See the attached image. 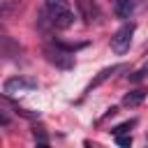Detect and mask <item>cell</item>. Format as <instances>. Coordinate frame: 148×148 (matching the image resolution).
<instances>
[{"label":"cell","instance_id":"cell-1","mask_svg":"<svg viewBox=\"0 0 148 148\" xmlns=\"http://www.w3.org/2000/svg\"><path fill=\"white\" fill-rule=\"evenodd\" d=\"M44 12L49 14V21L58 30H65L74 23V12L69 7V0H44Z\"/></svg>","mask_w":148,"mask_h":148},{"label":"cell","instance_id":"cell-2","mask_svg":"<svg viewBox=\"0 0 148 148\" xmlns=\"http://www.w3.org/2000/svg\"><path fill=\"white\" fill-rule=\"evenodd\" d=\"M44 58L51 65H56L58 69H74V53L67 46H62V42H58V39L44 46Z\"/></svg>","mask_w":148,"mask_h":148},{"label":"cell","instance_id":"cell-3","mask_svg":"<svg viewBox=\"0 0 148 148\" xmlns=\"http://www.w3.org/2000/svg\"><path fill=\"white\" fill-rule=\"evenodd\" d=\"M134 30H136V23H134V21L123 23V25L113 32V37H111V51L118 53V56L127 53V51H130V44H132V35H134Z\"/></svg>","mask_w":148,"mask_h":148},{"label":"cell","instance_id":"cell-4","mask_svg":"<svg viewBox=\"0 0 148 148\" xmlns=\"http://www.w3.org/2000/svg\"><path fill=\"white\" fill-rule=\"evenodd\" d=\"M37 88V79L32 76H9L5 79L2 83V92L5 97H12V95H18V92H30Z\"/></svg>","mask_w":148,"mask_h":148},{"label":"cell","instance_id":"cell-5","mask_svg":"<svg viewBox=\"0 0 148 148\" xmlns=\"http://www.w3.org/2000/svg\"><path fill=\"white\" fill-rule=\"evenodd\" d=\"M125 69H127V65H123V62H120V65H111V67H104V69H102V72H99V74H97V76H95V79L88 83V88H86V95H88V92H92V90H95L97 86H102L104 81H109L113 74H118V72H125Z\"/></svg>","mask_w":148,"mask_h":148},{"label":"cell","instance_id":"cell-6","mask_svg":"<svg viewBox=\"0 0 148 148\" xmlns=\"http://www.w3.org/2000/svg\"><path fill=\"white\" fill-rule=\"evenodd\" d=\"M76 7H79V12H81V16H83V21H86V23H90V21L99 18L97 0H76Z\"/></svg>","mask_w":148,"mask_h":148},{"label":"cell","instance_id":"cell-7","mask_svg":"<svg viewBox=\"0 0 148 148\" xmlns=\"http://www.w3.org/2000/svg\"><path fill=\"white\" fill-rule=\"evenodd\" d=\"M134 12V2L132 0H113V14L118 18H130Z\"/></svg>","mask_w":148,"mask_h":148},{"label":"cell","instance_id":"cell-8","mask_svg":"<svg viewBox=\"0 0 148 148\" xmlns=\"http://www.w3.org/2000/svg\"><path fill=\"white\" fill-rule=\"evenodd\" d=\"M146 99V90H130L125 97H123V106H139L141 102Z\"/></svg>","mask_w":148,"mask_h":148},{"label":"cell","instance_id":"cell-9","mask_svg":"<svg viewBox=\"0 0 148 148\" xmlns=\"http://www.w3.org/2000/svg\"><path fill=\"white\" fill-rule=\"evenodd\" d=\"M134 125H136V120L132 118V120H127V123H120V125H116V127H111L109 132H111L113 136H118V134H127V132H130V130H132Z\"/></svg>","mask_w":148,"mask_h":148},{"label":"cell","instance_id":"cell-10","mask_svg":"<svg viewBox=\"0 0 148 148\" xmlns=\"http://www.w3.org/2000/svg\"><path fill=\"white\" fill-rule=\"evenodd\" d=\"M146 76H148V62L141 65L136 72H132V74H130V81H132V83H139V81H143Z\"/></svg>","mask_w":148,"mask_h":148},{"label":"cell","instance_id":"cell-11","mask_svg":"<svg viewBox=\"0 0 148 148\" xmlns=\"http://www.w3.org/2000/svg\"><path fill=\"white\" fill-rule=\"evenodd\" d=\"M14 7H21V0H5V2H2V16L9 18Z\"/></svg>","mask_w":148,"mask_h":148},{"label":"cell","instance_id":"cell-12","mask_svg":"<svg viewBox=\"0 0 148 148\" xmlns=\"http://www.w3.org/2000/svg\"><path fill=\"white\" fill-rule=\"evenodd\" d=\"M116 143H118V146H132L130 132H127V134H118V136H116Z\"/></svg>","mask_w":148,"mask_h":148},{"label":"cell","instance_id":"cell-13","mask_svg":"<svg viewBox=\"0 0 148 148\" xmlns=\"http://www.w3.org/2000/svg\"><path fill=\"white\" fill-rule=\"evenodd\" d=\"M35 141H37V143H42V146H46V143H49V136H46L42 130H35Z\"/></svg>","mask_w":148,"mask_h":148},{"label":"cell","instance_id":"cell-14","mask_svg":"<svg viewBox=\"0 0 148 148\" xmlns=\"http://www.w3.org/2000/svg\"><path fill=\"white\" fill-rule=\"evenodd\" d=\"M143 49H146V51H148V42H146V46H143Z\"/></svg>","mask_w":148,"mask_h":148}]
</instances>
